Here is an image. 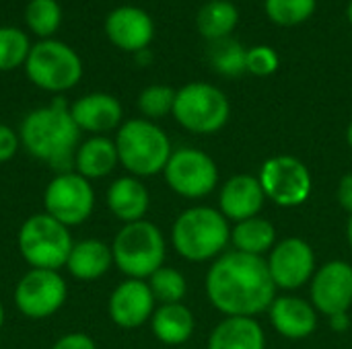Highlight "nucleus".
Wrapping results in <instances>:
<instances>
[{"instance_id": "f257e3e1", "label": "nucleus", "mask_w": 352, "mask_h": 349, "mask_svg": "<svg viewBox=\"0 0 352 349\" xmlns=\"http://www.w3.org/2000/svg\"><path fill=\"white\" fill-rule=\"evenodd\" d=\"M206 296L225 317L258 319L268 313L276 298L266 257L239 251H225L212 261L206 274Z\"/></svg>"}, {"instance_id": "f03ea898", "label": "nucleus", "mask_w": 352, "mask_h": 349, "mask_svg": "<svg viewBox=\"0 0 352 349\" xmlns=\"http://www.w3.org/2000/svg\"><path fill=\"white\" fill-rule=\"evenodd\" d=\"M19 140L29 156L64 173L72 171L74 152L80 144V130L70 115V107L62 99H56L23 117Z\"/></svg>"}, {"instance_id": "7ed1b4c3", "label": "nucleus", "mask_w": 352, "mask_h": 349, "mask_svg": "<svg viewBox=\"0 0 352 349\" xmlns=\"http://www.w3.org/2000/svg\"><path fill=\"white\" fill-rule=\"evenodd\" d=\"M231 243L229 220L210 206H192L184 210L171 226V245L175 253L192 263L214 261Z\"/></svg>"}, {"instance_id": "20e7f679", "label": "nucleus", "mask_w": 352, "mask_h": 349, "mask_svg": "<svg viewBox=\"0 0 352 349\" xmlns=\"http://www.w3.org/2000/svg\"><path fill=\"white\" fill-rule=\"evenodd\" d=\"M113 142L120 165L128 171V175L138 179L163 173L173 152L165 130L144 117L126 119L118 128Z\"/></svg>"}, {"instance_id": "39448f33", "label": "nucleus", "mask_w": 352, "mask_h": 349, "mask_svg": "<svg viewBox=\"0 0 352 349\" xmlns=\"http://www.w3.org/2000/svg\"><path fill=\"white\" fill-rule=\"evenodd\" d=\"M113 265L130 280H148L165 265L167 241L157 224L138 220L124 224L111 243Z\"/></svg>"}, {"instance_id": "423d86ee", "label": "nucleus", "mask_w": 352, "mask_h": 349, "mask_svg": "<svg viewBox=\"0 0 352 349\" xmlns=\"http://www.w3.org/2000/svg\"><path fill=\"white\" fill-rule=\"evenodd\" d=\"M74 241L70 228L45 212L29 216L16 234V247L23 261L33 269L60 272L66 265Z\"/></svg>"}, {"instance_id": "0eeeda50", "label": "nucleus", "mask_w": 352, "mask_h": 349, "mask_svg": "<svg viewBox=\"0 0 352 349\" xmlns=\"http://www.w3.org/2000/svg\"><path fill=\"white\" fill-rule=\"evenodd\" d=\"M171 115L186 132L210 136L227 125L231 103L219 86L196 80L177 88Z\"/></svg>"}, {"instance_id": "6e6552de", "label": "nucleus", "mask_w": 352, "mask_h": 349, "mask_svg": "<svg viewBox=\"0 0 352 349\" xmlns=\"http://www.w3.org/2000/svg\"><path fill=\"white\" fill-rule=\"evenodd\" d=\"M23 68L29 82L45 93H66L82 78L80 56L58 39H39L33 43Z\"/></svg>"}, {"instance_id": "1a4fd4ad", "label": "nucleus", "mask_w": 352, "mask_h": 349, "mask_svg": "<svg viewBox=\"0 0 352 349\" xmlns=\"http://www.w3.org/2000/svg\"><path fill=\"white\" fill-rule=\"evenodd\" d=\"M163 177L167 187L186 200H202L219 187V167L214 158L192 146L171 152Z\"/></svg>"}, {"instance_id": "9d476101", "label": "nucleus", "mask_w": 352, "mask_h": 349, "mask_svg": "<svg viewBox=\"0 0 352 349\" xmlns=\"http://www.w3.org/2000/svg\"><path fill=\"white\" fill-rule=\"evenodd\" d=\"M266 200L278 208L303 206L314 189V179L307 165L291 154H278L264 160L258 175Z\"/></svg>"}, {"instance_id": "9b49d317", "label": "nucleus", "mask_w": 352, "mask_h": 349, "mask_svg": "<svg viewBox=\"0 0 352 349\" xmlns=\"http://www.w3.org/2000/svg\"><path fill=\"white\" fill-rule=\"evenodd\" d=\"M45 214L72 228L85 224L95 210V189L93 183L74 171L58 173L43 191Z\"/></svg>"}, {"instance_id": "f8f14e48", "label": "nucleus", "mask_w": 352, "mask_h": 349, "mask_svg": "<svg viewBox=\"0 0 352 349\" xmlns=\"http://www.w3.org/2000/svg\"><path fill=\"white\" fill-rule=\"evenodd\" d=\"M68 298V284L54 269L29 267L14 286V306L31 321L54 317Z\"/></svg>"}, {"instance_id": "ddd939ff", "label": "nucleus", "mask_w": 352, "mask_h": 349, "mask_svg": "<svg viewBox=\"0 0 352 349\" xmlns=\"http://www.w3.org/2000/svg\"><path fill=\"white\" fill-rule=\"evenodd\" d=\"M266 263L276 290L285 292H295L309 284L318 269L314 247L299 237L278 241L268 253Z\"/></svg>"}, {"instance_id": "4468645a", "label": "nucleus", "mask_w": 352, "mask_h": 349, "mask_svg": "<svg viewBox=\"0 0 352 349\" xmlns=\"http://www.w3.org/2000/svg\"><path fill=\"white\" fill-rule=\"evenodd\" d=\"M309 302L320 315L334 317L352 306V265L344 259H332L320 265L309 282Z\"/></svg>"}, {"instance_id": "2eb2a0df", "label": "nucleus", "mask_w": 352, "mask_h": 349, "mask_svg": "<svg viewBox=\"0 0 352 349\" xmlns=\"http://www.w3.org/2000/svg\"><path fill=\"white\" fill-rule=\"evenodd\" d=\"M157 309V300L146 280L126 278L113 288L107 300V315L120 329H138L151 321Z\"/></svg>"}, {"instance_id": "dca6fc26", "label": "nucleus", "mask_w": 352, "mask_h": 349, "mask_svg": "<svg viewBox=\"0 0 352 349\" xmlns=\"http://www.w3.org/2000/svg\"><path fill=\"white\" fill-rule=\"evenodd\" d=\"M105 35L118 49L128 53H140L148 49L155 37V23L144 8L124 4L107 14Z\"/></svg>"}, {"instance_id": "f3484780", "label": "nucleus", "mask_w": 352, "mask_h": 349, "mask_svg": "<svg viewBox=\"0 0 352 349\" xmlns=\"http://www.w3.org/2000/svg\"><path fill=\"white\" fill-rule=\"evenodd\" d=\"M70 115L80 132L91 136H105L118 132L124 123V107L118 97L109 93H89L70 105Z\"/></svg>"}, {"instance_id": "a211bd4d", "label": "nucleus", "mask_w": 352, "mask_h": 349, "mask_svg": "<svg viewBox=\"0 0 352 349\" xmlns=\"http://www.w3.org/2000/svg\"><path fill=\"white\" fill-rule=\"evenodd\" d=\"M268 315L274 331L291 341L311 337L318 331L320 323V313L316 311V306L297 294L276 296L268 309Z\"/></svg>"}, {"instance_id": "6ab92c4d", "label": "nucleus", "mask_w": 352, "mask_h": 349, "mask_svg": "<svg viewBox=\"0 0 352 349\" xmlns=\"http://www.w3.org/2000/svg\"><path fill=\"white\" fill-rule=\"evenodd\" d=\"M266 204V193L258 177L239 173L229 177L219 191V212L231 220L241 222L254 216H260Z\"/></svg>"}, {"instance_id": "aec40b11", "label": "nucleus", "mask_w": 352, "mask_h": 349, "mask_svg": "<svg viewBox=\"0 0 352 349\" xmlns=\"http://www.w3.org/2000/svg\"><path fill=\"white\" fill-rule=\"evenodd\" d=\"M107 210L118 218L122 224H132L138 220H144L148 208H151V193L148 187L142 183V179L124 175L118 177L105 193Z\"/></svg>"}, {"instance_id": "412c9836", "label": "nucleus", "mask_w": 352, "mask_h": 349, "mask_svg": "<svg viewBox=\"0 0 352 349\" xmlns=\"http://www.w3.org/2000/svg\"><path fill=\"white\" fill-rule=\"evenodd\" d=\"M120 167L116 142L107 136H91L82 140L74 152L72 171L87 181H97L109 177Z\"/></svg>"}, {"instance_id": "4be33fe9", "label": "nucleus", "mask_w": 352, "mask_h": 349, "mask_svg": "<svg viewBox=\"0 0 352 349\" xmlns=\"http://www.w3.org/2000/svg\"><path fill=\"white\" fill-rule=\"evenodd\" d=\"M111 265H113L111 245L99 239H82L72 245L64 267L78 282H95L103 278L111 269Z\"/></svg>"}, {"instance_id": "5701e85b", "label": "nucleus", "mask_w": 352, "mask_h": 349, "mask_svg": "<svg viewBox=\"0 0 352 349\" xmlns=\"http://www.w3.org/2000/svg\"><path fill=\"white\" fill-rule=\"evenodd\" d=\"M208 349H266V333L258 319L225 317L210 331Z\"/></svg>"}, {"instance_id": "b1692460", "label": "nucleus", "mask_w": 352, "mask_h": 349, "mask_svg": "<svg viewBox=\"0 0 352 349\" xmlns=\"http://www.w3.org/2000/svg\"><path fill=\"white\" fill-rule=\"evenodd\" d=\"M148 323L153 335L165 346H184L196 331V319L184 302L159 304Z\"/></svg>"}, {"instance_id": "393cba45", "label": "nucleus", "mask_w": 352, "mask_h": 349, "mask_svg": "<svg viewBox=\"0 0 352 349\" xmlns=\"http://www.w3.org/2000/svg\"><path fill=\"white\" fill-rule=\"evenodd\" d=\"M231 245L239 253L264 257L276 245V228L270 220L254 216L231 226Z\"/></svg>"}, {"instance_id": "a878e982", "label": "nucleus", "mask_w": 352, "mask_h": 349, "mask_svg": "<svg viewBox=\"0 0 352 349\" xmlns=\"http://www.w3.org/2000/svg\"><path fill=\"white\" fill-rule=\"evenodd\" d=\"M239 23V10L231 0H208L196 14L198 33L208 41L231 37Z\"/></svg>"}, {"instance_id": "bb28decb", "label": "nucleus", "mask_w": 352, "mask_h": 349, "mask_svg": "<svg viewBox=\"0 0 352 349\" xmlns=\"http://www.w3.org/2000/svg\"><path fill=\"white\" fill-rule=\"evenodd\" d=\"M245 56L248 49L233 37H225L219 41H210V64L214 72H219L225 78H239L248 72L245 68Z\"/></svg>"}, {"instance_id": "cd10ccee", "label": "nucleus", "mask_w": 352, "mask_h": 349, "mask_svg": "<svg viewBox=\"0 0 352 349\" xmlns=\"http://www.w3.org/2000/svg\"><path fill=\"white\" fill-rule=\"evenodd\" d=\"M25 25L39 39H52L62 25V6L58 0H29L25 6Z\"/></svg>"}, {"instance_id": "c85d7f7f", "label": "nucleus", "mask_w": 352, "mask_h": 349, "mask_svg": "<svg viewBox=\"0 0 352 349\" xmlns=\"http://www.w3.org/2000/svg\"><path fill=\"white\" fill-rule=\"evenodd\" d=\"M155 300L159 304H177L184 302L186 294H188V282L186 276L175 269V267H159L148 280H146Z\"/></svg>"}, {"instance_id": "c756f323", "label": "nucleus", "mask_w": 352, "mask_h": 349, "mask_svg": "<svg viewBox=\"0 0 352 349\" xmlns=\"http://www.w3.org/2000/svg\"><path fill=\"white\" fill-rule=\"evenodd\" d=\"M29 35L16 27H0V72H10L25 66L31 51Z\"/></svg>"}, {"instance_id": "7c9ffc66", "label": "nucleus", "mask_w": 352, "mask_h": 349, "mask_svg": "<svg viewBox=\"0 0 352 349\" xmlns=\"http://www.w3.org/2000/svg\"><path fill=\"white\" fill-rule=\"evenodd\" d=\"M318 0H264L266 16L278 27H295L316 12Z\"/></svg>"}, {"instance_id": "2f4dec72", "label": "nucleus", "mask_w": 352, "mask_h": 349, "mask_svg": "<svg viewBox=\"0 0 352 349\" xmlns=\"http://www.w3.org/2000/svg\"><path fill=\"white\" fill-rule=\"evenodd\" d=\"M175 88L169 84H151L140 91L138 95V111L144 119L157 121L173 113L175 105Z\"/></svg>"}, {"instance_id": "473e14b6", "label": "nucleus", "mask_w": 352, "mask_h": 349, "mask_svg": "<svg viewBox=\"0 0 352 349\" xmlns=\"http://www.w3.org/2000/svg\"><path fill=\"white\" fill-rule=\"evenodd\" d=\"M278 64H280V58L270 45H254L248 49L245 68L254 76H260V78L272 76L278 70Z\"/></svg>"}, {"instance_id": "72a5a7b5", "label": "nucleus", "mask_w": 352, "mask_h": 349, "mask_svg": "<svg viewBox=\"0 0 352 349\" xmlns=\"http://www.w3.org/2000/svg\"><path fill=\"white\" fill-rule=\"evenodd\" d=\"M19 148H21L19 132H14L6 123H0V165H4L10 158H14Z\"/></svg>"}, {"instance_id": "f704fd0d", "label": "nucleus", "mask_w": 352, "mask_h": 349, "mask_svg": "<svg viewBox=\"0 0 352 349\" xmlns=\"http://www.w3.org/2000/svg\"><path fill=\"white\" fill-rule=\"evenodd\" d=\"M50 349H97V344L87 333L72 331V333L62 335Z\"/></svg>"}, {"instance_id": "c9c22d12", "label": "nucleus", "mask_w": 352, "mask_h": 349, "mask_svg": "<svg viewBox=\"0 0 352 349\" xmlns=\"http://www.w3.org/2000/svg\"><path fill=\"white\" fill-rule=\"evenodd\" d=\"M336 200H338L340 208L344 212H349V216H352V173L342 175V179L338 181Z\"/></svg>"}, {"instance_id": "e433bc0d", "label": "nucleus", "mask_w": 352, "mask_h": 349, "mask_svg": "<svg viewBox=\"0 0 352 349\" xmlns=\"http://www.w3.org/2000/svg\"><path fill=\"white\" fill-rule=\"evenodd\" d=\"M328 323H330L332 331H336V333H346V331L351 329V325H352L349 313H340V315L328 317Z\"/></svg>"}, {"instance_id": "4c0bfd02", "label": "nucleus", "mask_w": 352, "mask_h": 349, "mask_svg": "<svg viewBox=\"0 0 352 349\" xmlns=\"http://www.w3.org/2000/svg\"><path fill=\"white\" fill-rule=\"evenodd\" d=\"M346 241H349V247L352 249V216H349V222H346Z\"/></svg>"}, {"instance_id": "58836bf2", "label": "nucleus", "mask_w": 352, "mask_h": 349, "mask_svg": "<svg viewBox=\"0 0 352 349\" xmlns=\"http://www.w3.org/2000/svg\"><path fill=\"white\" fill-rule=\"evenodd\" d=\"M346 144L351 146L352 150V121L349 123V128H346Z\"/></svg>"}, {"instance_id": "ea45409f", "label": "nucleus", "mask_w": 352, "mask_h": 349, "mask_svg": "<svg viewBox=\"0 0 352 349\" xmlns=\"http://www.w3.org/2000/svg\"><path fill=\"white\" fill-rule=\"evenodd\" d=\"M4 321H6V313H4V306H2V302H0V329L4 327Z\"/></svg>"}, {"instance_id": "a19ab883", "label": "nucleus", "mask_w": 352, "mask_h": 349, "mask_svg": "<svg viewBox=\"0 0 352 349\" xmlns=\"http://www.w3.org/2000/svg\"><path fill=\"white\" fill-rule=\"evenodd\" d=\"M346 19H349V23H351L352 27V0H349V6H346Z\"/></svg>"}]
</instances>
